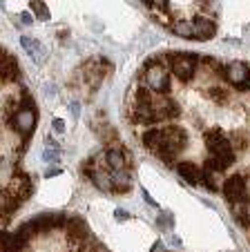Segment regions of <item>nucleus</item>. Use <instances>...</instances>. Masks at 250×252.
I'll return each mask as SVG.
<instances>
[{"mask_svg": "<svg viewBox=\"0 0 250 252\" xmlns=\"http://www.w3.org/2000/svg\"><path fill=\"white\" fill-rule=\"evenodd\" d=\"M223 196L230 201V205L232 203H248V192H246L244 176L235 174V176H230V179H226V183H223Z\"/></svg>", "mask_w": 250, "mask_h": 252, "instance_id": "1", "label": "nucleus"}, {"mask_svg": "<svg viewBox=\"0 0 250 252\" xmlns=\"http://www.w3.org/2000/svg\"><path fill=\"white\" fill-rule=\"evenodd\" d=\"M145 81L154 92H168V87H170V76H168V71L161 63H150L147 65Z\"/></svg>", "mask_w": 250, "mask_h": 252, "instance_id": "2", "label": "nucleus"}, {"mask_svg": "<svg viewBox=\"0 0 250 252\" xmlns=\"http://www.w3.org/2000/svg\"><path fill=\"white\" fill-rule=\"evenodd\" d=\"M197 67V58L192 54H175L172 56V69L179 76V81H190Z\"/></svg>", "mask_w": 250, "mask_h": 252, "instance_id": "3", "label": "nucleus"}, {"mask_svg": "<svg viewBox=\"0 0 250 252\" xmlns=\"http://www.w3.org/2000/svg\"><path fill=\"white\" fill-rule=\"evenodd\" d=\"M226 76L232 85H237L239 90H248L250 87V69L244 63H232L226 67Z\"/></svg>", "mask_w": 250, "mask_h": 252, "instance_id": "4", "label": "nucleus"}, {"mask_svg": "<svg viewBox=\"0 0 250 252\" xmlns=\"http://www.w3.org/2000/svg\"><path fill=\"white\" fill-rule=\"evenodd\" d=\"M36 121H38V114L34 110H20V112H16V116H14V127L18 129L20 134H25V136H29L32 134V129L36 127Z\"/></svg>", "mask_w": 250, "mask_h": 252, "instance_id": "5", "label": "nucleus"}, {"mask_svg": "<svg viewBox=\"0 0 250 252\" xmlns=\"http://www.w3.org/2000/svg\"><path fill=\"white\" fill-rule=\"evenodd\" d=\"M25 239L18 232L9 234V232H0V252H20L25 248Z\"/></svg>", "mask_w": 250, "mask_h": 252, "instance_id": "6", "label": "nucleus"}, {"mask_svg": "<svg viewBox=\"0 0 250 252\" xmlns=\"http://www.w3.org/2000/svg\"><path fill=\"white\" fill-rule=\"evenodd\" d=\"M0 78L2 81H18L20 78V65L11 56L0 58Z\"/></svg>", "mask_w": 250, "mask_h": 252, "instance_id": "7", "label": "nucleus"}, {"mask_svg": "<svg viewBox=\"0 0 250 252\" xmlns=\"http://www.w3.org/2000/svg\"><path fill=\"white\" fill-rule=\"evenodd\" d=\"M67 234H70V239H74V241L85 239L87 237L85 219H80V217H70V219H67Z\"/></svg>", "mask_w": 250, "mask_h": 252, "instance_id": "8", "label": "nucleus"}, {"mask_svg": "<svg viewBox=\"0 0 250 252\" xmlns=\"http://www.w3.org/2000/svg\"><path fill=\"white\" fill-rule=\"evenodd\" d=\"M36 232H45V230H52L56 225H63V217L61 214H43V217H38V219L32 221Z\"/></svg>", "mask_w": 250, "mask_h": 252, "instance_id": "9", "label": "nucleus"}, {"mask_svg": "<svg viewBox=\"0 0 250 252\" xmlns=\"http://www.w3.org/2000/svg\"><path fill=\"white\" fill-rule=\"evenodd\" d=\"M192 32L197 36V40H208L214 36V23H210L206 18H199L192 23Z\"/></svg>", "mask_w": 250, "mask_h": 252, "instance_id": "10", "label": "nucleus"}, {"mask_svg": "<svg viewBox=\"0 0 250 252\" xmlns=\"http://www.w3.org/2000/svg\"><path fill=\"white\" fill-rule=\"evenodd\" d=\"M177 172H179L181 176H183L188 183H199V167H197V163H192V161H181V163H177Z\"/></svg>", "mask_w": 250, "mask_h": 252, "instance_id": "11", "label": "nucleus"}, {"mask_svg": "<svg viewBox=\"0 0 250 252\" xmlns=\"http://www.w3.org/2000/svg\"><path fill=\"white\" fill-rule=\"evenodd\" d=\"M226 141H228V138L223 136V132H221V129H217V127L210 129V132H206V145H208V150H210V154H213L219 145H223Z\"/></svg>", "mask_w": 250, "mask_h": 252, "instance_id": "12", "label": "nucleus"}, {"mask_svg": "<svg viewBox=\"0 0 250 252\" xmlns=\"http://www.w3.org/2000/svg\"><path fill=\"white\" fill-rule=\"evenodd\" d=\"M109 179H112V190H116V192L130 190V176L123 170H114V176H109Z\"/></svg>", "mask_w": 250, "mask_h": 252, "instance_id": "13", "label": "nucleus"}, {"mask_svg": "<svg viewBox=\"0 0 250 252\" xmlns=\"http://www.w3.org/2000/svg\"><path fill=\"white\" fill-rule=\"evenodd\" d=\"M20 43H23V47L27 49L29 56H32L34 61H40V56H43V47H40V43H36V40L29 38V36H25Z\"/></svg>", "mask_w": 250, "mask_h": 252, "instance_id": "14", "label": "nucleus"}, {"mask_svg": "<svg viewBox=\"0 0 250 252\" xmlns=\"http://www.w3.org/2000/svg\"><path fill=\"white\" fill-rule=\"evenodd\" d=\"M172 32L177 33V36H181V38H192L194 32H192V23H188V20H179V23L172 25Z\"/></svg>", "mask_w": 250, "mask_h": 252, "instance_id": "15", "label": "nucleus"}, {"mask_svg": "<svg viewBox=\"0 0 250 252\" xmlns=\"http://www.w3.org/2000/svg\"><path fill=\"white\" fill-rule=\"evenodd\" d=\"M105 157H107V163L112 170H123V167H125V157H123V152H118V150H109Z\"/></svg>", "mask_w": 250, "mask_h": 252, "instance_id": "16", "label": "nucleus"}, {"mask_svg": "<svg viewBox=\"0 0 250 252\" xmlns=\"http://www.w3.org/2000/svg\"><path fill=\"white\" fill-rule=\"evenodd\" d=\"M159 141H161V129L152 127V129H147V132H143V145H145V148L154 150Z\"/></svg>", "mask_w": 250, "mask_h": 252, "instance_id": "17", "label": "nucleus"}, {"mask_svg": "<svg viewBox=\"0 0 250 252\" xmlns=\"http://www.w3.org/2000/svg\"><path fill=\"white\" fill-rule=\"evenodd\" d=\"M199 181H201L203 186H206L210 192H217V190H219L217 181H214V174H213V170H208V167L201 172V174H199Z\"/></svg>", "mask_w": 250, "mask_h": 252, "instance_id": "18", "label": "nucleus"}, {"mask_svg": "<svg viewBox=\"0 0 250 252\" xmlns=\"http://www.w3.org/2000/svg\"><path fill=\"white\" fill-rule=\"evenodd\" d=\"M232 212H235V217H237V221H239V225L248 228V225H250V219H248V212H246V203H232Z\"/></svg>", "mask_w": 250, "mask_h": 252, "instance_id": "19", "label": "nucleus"}, {"mask_svg": "<svg viewBox=\"0 0 250 252\" xmlns=\"http://www.w3.org/2000/svg\"><path fill=\"white\" fill-rule=\"evenodd\" d=\"M29 9H32L34 14H36V18H40V20L49 18V9L45 7L43 0H32V2H29Z\"/></svg>", "mask_w": 250, "mask_h": 252, "instance_id": "20", "label": "nucleus"}, {"mask_svg": "<svg viewBox=\"0 0 250 252\" xmlns=\"http://www.w3.org/2000/svg\"><path fill=\"white\" fill-rule=\"evenodd\" d=\"M210 98L217 100V103H226L228 92H226V90H221V87H213V90H210Z\"/></svg>", "mask_w": 250, "mask_h": 252, "instance_id": "21", "label": "nucleus"}, {"mask_svg": "<svg viewBox=\"0 0 250 252\" xmlns=\"http://www.w3.org/2000/svg\"><path fill=\"white\" fill-rule=\"evenodd\" d=\"M246 143H248L246 134H235V136H232V141H230V145H235V148L244 150V148H246Z\"/></svg>", "mask_w": 250, "mask_h": 252, "instance_id": "22", "label": "nucleus"}, {"mask_svg": "<svg viewBox=\"0 0 250 252\" xmlns=\"http://www.w3.org/2000/svg\"><path fill=\"white\" fill-rule=\"evenodd\" d=\"M159 225H161V228H170V225H172V217H170V214H168V212L161 214V217H159Z\"/></svg>", "mask_w": 250, "mask_h": 252, "instance_id": "23", "label": "nucleus"}, {"mask_svg": "<svg viewBox=\"0 0 250 252\" xmlns=\"http://www.w3.org/2000/svg\"><path fill=\"white\" fill-rule=\"evenodd\" d=\"M45 158H47V161H58V150L56 148L52 150V145H49V148L45 150Z\"/></svg>", "mask_w": 250, "mask_h": 252, "instance_id": "24", "label": "nucleus"}, {"mask_svg": "<svg viewBox=\"0 0 250 252\" xmlns=\"http://www.w3.org/2000/svg\"><path fill=\"white\" fill-rule=\"evenodd\" d=\"M152 5H156V7H161L163 11H168V0H150Z\"/></svg>", "mask_w": 250, "mask_h": 252, "instance_id": "25", "label": "nucleus"}, {"mask_svg": "<svg viewBox=\"0 0 250 252\" xmlns=\"http://www.w3.org/2000/svg\"><path fill=\"white\" fill-rule=\"evenodd\" d=\"M54 129H56V132H65V123H63L61 119H56L54 121Z\"/></svg>", "mask_w": 250, "mask_h": 252, "instance_id": "26", "label": "nucleus"}, {"mask_svg": "<svg viewBox=\"0 0 250 252\" xmlns=\"http://www.w3.org/2000/svg\"><path fill=\"white\" fill-rule=\"evenodd\" d=\"M116 219H118V221L128 219V212H123V210H116Z\"/></svg>", "mask_w": 250, "mask_h": 252, "instance_id": "27", "label": "nucleus"}, {"mask_svg": "<svg viewBox=\"0 0 250 252\" xmlns=\"http://www.w3.org/2000/svg\"><path fill=\"white\" fill-rule=\"evenodd\" d=\"M20 20H23L25 25H29V23H32V16H29V14H23V16H20Z\"/></svg>", "mask_w": 250, "mask_h": 252, "instance_id": "28", "label": "nucleus"}, {"mask_svg": "<svg viewBox=\"0 0 250 252\" xmlns=\"http://www.w3.org/2000/svg\"><path fill=\"white\" fill-rule=\"evenodd\" d=\"M143 196H145V201H147V203H150V205H156V203H154V199H152V196L147 194V192H143Z\"/></svg>", "mask_w": 250, "mask_h": 252, "instance_id": "29", "label": "nucleus"}, {"mask_svg": "<svg viewBox=\"0 0 250 252\" xmlns=\"http://www.w3.org/2000/svg\"><path fill=\"white\" fill-rule=\"evenodd\" d=\"M159 250H163V246H161V243H154V248H152V252H159Z\"/></svg>", "mask_w": 250, "mask_h": 252, "instance_id": "30", "label": "nucleus"}]
</instances>
